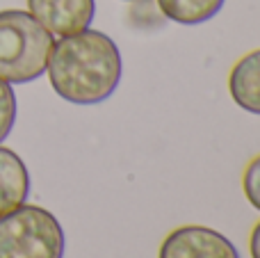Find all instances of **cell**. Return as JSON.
Returning <instances> with one entry per match:
<instances>
[{
	"instance_id": "1",
	"label": "cell",
	"mask_w": 260,
	"mask_h": 258,
	"mask_svg": "<svg viewBox=\"0 0 260 258\" xmlns=\"http://www.w3.org/2000/svg\"><path fill=\"white\" fill-rule=\"evenodd\" d=\"M46 71L59 99L73 105H96L108 101L121 82V50L112 37L87 27L55 41Z\"/></svg>"
},
{
	"instance_id": "2",
	"label": "cell",
	"mask_w": 260,
	"mask_h": 258,
	"mask_svg": "<svg viewBox=\"0 0 260 258\" xmlns=\"http://www.w3.org/2000/svg\"><path fill=\"white\" fill-rule=\"evenodd\" d=\"M53 35L23 9L0 12V80L25 85L46 73Z\"/></svg>"
},
{
	"instance_id": "3",
	"label": "cell",
	"mask_w": 260,
	"mask_h": 258,
	"mask_svg": "<svg viewBox=\"0 0 260 258\" xmlns=\"http://www.w3.org/2000/svg\"><path fill=\"white\" fill-rule=\"evenodd\" d=\"M64 229L41 206H18L0 217V258H64Z\"/></svg>"
},
{
	"instance_id": "4",
	"label": "cell",
	"mask_w": 260,
	"mask_h": 258,
	"mask_svg": "<svg viewBox=\"0 0 260 258\" xmlns=\"http://www.w3.org/2000/svg\"><path fill=\"white\" fill-rule=\"evenodd\" d=\"M157 258H240L235 245L208 227H180L162 240Z\"/></svg>"
},
{
	"instance_id": "5",
	"label": "cell",
	"mask_w": 260,
	"mask_h": 258,
	"mask_svg": "<svg viewBox=\"0 0 260 258\" xmlns=\"http://www.w3.org/2000/svg\"><path fill=\"white\" fill-rule=\"evenodd\" d=\"M27 12L55 37H69L91 25L96 0H27Z\"/></svg>"
},
{
	"instance_id": "6",
	"label": "cell",
	"mask_w": 260,
	"mask_h": 258,
	"mask_svg": "<svg viewBox=\"0 0 260 258\" xmlns=\"http://www.w3.org/2000/svg\"><path fill=\"white\" fill-rule=\"evenodd\" d=\"M30 195V172L21 155L0 146V217L25 204Z\"/></svg>"
},
{
	"instance_id": "7",
	"label": "cell",
	"mask_w": 260,
	"mask_h": 258,
	"mask_svg": "<svg viewBox=\"0 0 260 258\" xmlns=\"http://www.w3.org/2000/svg\"><path fill=\"white\" fill-rule=\"evenodd\" d=\"M229 94L242 110L260 114V48L247 53L229 73Z\"/></svg>"
},
{
	"instance_id": "8",
	"label": "cell",
	"mask_w": 260,
	"mask_h": 258,
	"mask_svg": "<svg viewBox=\"0 0 260 258\" xmlns=\"http://www.w3.org/2000/svg\"><path fill=\"white\" fill-rule=\"evenodd\" d=\"M226 0H155L157 9L167 21L180 25H199L221 12Z\"/></svg>"
},
{
	"instance_id": "9",
	"label": "cell",
	"mask_w": 260,
	"mask_h": 258,
	"mask_svg": "<svg viewBox=\"0 0 260 258\" xmlns=\"http://www.w3.org/2000/svg\"><path fill=\"white\" fill-rule=\"evenodd\" d=\"M16 121V96L9 82L0 80V142L12 133Z\"/></svg>"
},
{
	"instance_id": "10",
	"label": "cell",
	"mask_w": 260,
	"mask_h": 258,
	"mask_svg": "<svg viewBox=\"0 0 260 258\" xmlns=\"http://www.w3.org/2000/svg\"><path fill=\"white\" fill-rule=\"evenodd\" d=\"M242 190H244L247 201L260 213V155H256V158L247 165V169H244Z\"/></svg>"
},
{
	"instance_id": "11",
	"label": "cell",
	"mask_w": 260,
	"mask_h": 258,
	"mask_svg": "<svg viewBox=\"0 0 260 258\" xmlns=\"http://www.w3.org/2000/svg\"><path fill=\"white\" fill-rule=\"evenodd\" d=\"M249 251H251V258H260V222L253 227L251 238H249Z\"/></svg>"
},
{
	"instance_id": "12",
	"label": "cell",
	"mask_w": 260,
	"mask_h": 258,
	"mask_svg": "<svg viewBox=\"0 0 260 258\" xmlns=\"http://www.w3.org/2000/svg\"><path fill=\"white\" fill-rule=\"evenodd\" d=\"M126 3H135V0H126Z\"/></svg>"
}]
</instances>
